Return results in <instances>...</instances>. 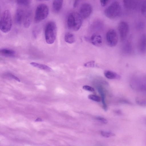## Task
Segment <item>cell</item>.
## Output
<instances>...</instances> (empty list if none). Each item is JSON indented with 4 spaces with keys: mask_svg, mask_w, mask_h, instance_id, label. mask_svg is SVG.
<instances>
[{
    "mask_svg": "<svg viewBox=\"0 0 146 146\" xmlns=\"http://www.w3.org/2000/svg\"><path fill=\"white\" fill-rule=\"evenodd\" d=\"M142 1L124 0L123 3L125 8L129 11H134L140 9Z\"/></svg>",
    "mask_w": 146,
    "mask_h": 146,
    "instance_id": "9",
    "label": "cell"
},
{
    "mask_svg": "<svg viewBox=\"0 0 146 146\" xmlns=\"http://www.w3.org/2000/svg\"><path fill=\"white\" fill-rule=\"evenodd\" d=\"M118 30L120 39L124 41L126 38L129 31V26L126 21L120 22L118 26Z\"/></svg>",
    "mask_w": 146,
    "mask_h": 146,
    "instance_id": "7",
    "label": "cell"
},
{
    "mask_svg": "<svg viewBox=\"0 0 146 146\" xmlns=\"http://www.w3.org/2000/svg\"><path fill=\"white\" fill-rule=\"evenodd\" d=\"M122 13L121 5L116 1H113L105 10L104 13L108 18L114 19L120 17Z\"/></svg>",
    "mask_w": 146,
    "mask_h": 146,
    "instance_id": "2",
    "label": "cell"
},
{
    "mask_svg": "<svg viewBox=\"0 0 146 146\" xmlns=\"http://www.w3.org/2000/svg\"><path fill=\"white\" fill-rule=\"evenodd\" d=\"M82 22V18L79 13L77 12L70 13L68 15L67 21V27L71 31H78L81 26Z\"/></svg>",
    "mask_w": 146,
    "mask_h": 146,
    "instance_id": "1",
    "label": "cell"
},
{
    "mask_svg": "<svg viewBox=\"0 0 146 146\" xmlns=\"http://www.w3.org/2000/svg\"><path fill=\"white\" fill-rule=\"evenodd\" d=\"M96 119L101 122L104 123H108V121L107 119L104 118L100 116L96 117Z\"/></svg>",
    "mask_w": 146,
    "mask_h": 146,
    "instance_id": "30",
    "label": "cell"
},
{
    "mask_svg": "<svg viewBox=\"0 0 146 146\" xmlns=\"http://www.w3.org/2000/svg\"><path fill=\"white\" fill-rule=\"evenodd\" d=\"M104 75L107 78L110 79H119L120 76L116 73L110 70H106L104 72Z\"/></svg>",
    "mask_w": 146,
    "mask_h": 146,
    "instance_id": "20",
    "label": "cell"
},
{
    "mask_svg": "<svg viewBox=\"0 0 146 146\" xmlns=\"http://www.w3.org/2000/svg\"><path fill=\"white\" fill-rule=\"evenodd\" d=\"M64 38L65 41L69 44L74 43L75 41V35L71 33H66L65 35Z\"/></svg>",
    "mask_w": 146,
    "mask_h": 146,
    "instance_id": "19",
    "label": "cell"
},
{
    "mask_svg": "<svg viewBox=\"0 0 146 146\" xmlns=\"http://www.w3.org/2000/svg\"><path fill=\"white\" fill-rule=\"evenodd\" d=\"M100 133L102 135L105 137H109L111 136H114L115 135V134L110 132H107L102 131Z\"/></svg>",
    "mask_w": 146,
    "mask_h": 146,
    "instance_id": "27",
    "label": "cell"
},
{
    "mask_svg": "<svg viewBox=\"0 0 146 146\" xmlns=\"http://www.w3.org/2000/svg\"><path fill=\"white\" fill-rule=\"evenodd\" d=\"M138 48L141 54L144 55L146 54V33H143L140 36L138 43Z\"/></svg>",
    "mask_w": 146,
    "mask_h": 146,
    "instance_id": "12",
    "label": "cell"
},
{
    "mask_svg": "<svg viewBox=\"0 0 146 146\" xmlns=\"http://www.w3.org/2000/svg\"><path fill=\"white\" fill-rule=\"evenodd\" d=\"M25 15L23 10L19 9L17 10L15 15V23L18 25L21 24L24 20Z\"/></svg>",
    "mask_w": 146,
    "mask_h": 146,
    "instance_id": "14",
    "label": "cell"
},
{
    "mask_svg": "<svg viewBox=\"0 0 146 146\" xmlns=\"http://www.w3.org/2000/svg\"><path fill=\"white\" fill-rule=\"evenodd\" d=\"M115 113L119 115H121L122 114L121 111L119 110H117L115 111Z\"/></svg>",
    "mask_w": 146,
    "mask_h": 146,
    "instance_id": "35",
    "label": "cell"
},
{
    "mask_svg": "<svg viewBox=\"0 0 146 146\" xmlns=\"http://www.w3.org/2000/svg\"><path fill=\"white\" fill-rule=\"evenodd\" d=\"M49 13L48 6L44 4H40L37 7L35 12L34 22L39 23L46 19Z\"/></svg>",
    "mask_w": 146,
    "mask_h": 146,
    "instance_id": "5",
    "label": "cell"
},
{
    "mask_svg": "<svg viewBox=\"0 0 146 146\" xmlns=\"http://www.w3.org/2000/svg\"><path fill=\"white\" fill-rule=\"evenodd\" d=\"M130 85L131 87L137 91L146 92V78L142 80L134 78L131 80Z\"/></svg>",
    "mask_w": 146,
    "mask_h": 146,
    "instance_id": "6",
    "label": "cell"
},
{
    "mask_svg": "<svg viewBox=\"0 0 146 146\" xmlns=\"http://www.w3.org/2000/svg\"><path fill=\"white\" fill-rule=\"evenodd\" d=\"M97 89L98 92L101 96L103 108L105 111H106L107 110V106L105 102V94L104 89L100 86H98Z\"/></svg>",
    "mask_w": 146,
    "mask_h": 146,
    "instance_id": "18",
    "label": "cell"
},
{
    "mask_svg": "<svg viewBox=\"0 0 146 146\" xmlns=\"http://www.w3.org/2000/svg\"><path fill=\"white\" fill-rule=\"evenodd\" d=\"M145 78H146V77H145Z\"/></svg>",
    "mask_w": 146,
    "mask_h": 146,
    "instance_id": "37",
    "label": "cell"
},
{
    "mask_svg": "<svg viewBox=\"0 0 146 146\" xmlns=\"http://www.w3.org/2000/svg\"><path fill=\"white\" fill-rule=\"evenodd\" d=\"M90 42L94 45L99 46L102 44V39L99 34L94 33L90 38Z\"/></svg>",
    "mask_w": 146,
    "mask_h": 146,
    "instance_id": "13",
    "label": "cell"
},
{
    "mask_svg": "<svg viewBox=\"0 0 146 146\" xmlns=\"http://www.w3.org/2000/svg\"><path fill=\"white\" fill-rule=\"evenodd\" d=\"M145 26V23L143 21L139 20L136 23L135 27L137 31H141L144 29Z\"/></svg>",
    "mask_w": 146,
    "mask_h": 146,
    "instance_id": "22",
    "label": "cell"
},
{
    "mask_svg": "<svg viewBox=\"0 0 146 146\" xmlns=\"http://www.w3.org/2000/svg\"><path fill=\"white\" fill-rule=\"evenodd\" d=\"M108 0H100V2L101 5L103 7L105 6L107 4Z\"/></svg>",
    "mask_w": 146,
    "mask_h": 146,
    "instance_id": "32",
    "label": "cell"
},
{
    "mask_svg": "<svg viewBox=\"0 0 146 146\" xmlns=\"http://www.w3.org/2000/svg\"><path fill=\"white\" fill-rule=\"evenodd\" d=\"M106 38L107 43L110 46H114L117 44L118 36L114 29H111L107 31L106 35Z\"/></svg>",
    "mask_w": 146,
    "mask_h": 146,
    "instance_id": "8",
    "label": "cell"
},
{
    "mask_svg": "<svg viewBox=\"0 0 146 146\" xmlns=\"http://www.w3.org/2000/svg\"><path fill=\"white\" fill-rule=\"evenodd\" d=\"M32 13L31 11H29L25 15L23 20V25L26 28H28L30 26L32 21Z\"/></svg>",
    "mask_w": 146,
    "mask_h": 146,
    "instance_id": "17",
    "label": "cell"
},
{
    "mask_svg": "<svg viewBox=\"0 0 146 146\" xmlns=\"http://www.w3.org/2000/svg\"><path fill=\"white\" fill-rule=\"evenodd\" d=\"M122 51L123 54L130 56L134 53V48L131 37L124 42L122 48Z\"/></svg>",
    "mask_w": 146,
    "mask_h": 146,
    "instance_id": "10",
    "label": "cell"
},
{
    "mask_svg": "<svg viewBox=\"0 0 146 146\" xmlns=\"http://www.w3.org/2000/svg\"><path fill=\"white\" fill-rule=\"evenodd\" d=\"M31 1V0H17L16 3L19 5L23 6H27L29 5Z\"/></svg>",
    "mask_w": 146,
    "mask_h": 146,
    "instance_id": "24",
    "label": "cell"
},
{
    "mask_svg": "<svg viewBox=\"0 0 146 146\" xmlns=\"http://www.w3.org/2000/svg\"><path fill=\"white\" fill-rule=\"evenodd\" d=\"M0 54L6 57H14L15 55V52L14 50L8 48H4L1 49Z\"/></svg>",
    "mask_w": 146,
    "mask_h": 146,
    "instance_id": "15",
    "label": "cell"
},
{
    "mask_svg": "<svg viewBox=\"0 0 146 146\" xmlns=\"http://www.w3.org/2000/svg\"><path fill=\"white\" fill-rule=\"evenodd\" d=\"M92 11V6L88 3L83 4L81 6L79 10V14L82 18L88 17Z\"/></svg>",
    "mask_w": 146,
    "mask_h": 146,
    "instance_id": "11",
    "label": "cell"
},
{
    "mask_svg": "<svg viewBox=\"0 0 146 146\" xmlns=\"http://www.w3.org/2000/svg\"><path fill=\"white\" fill-rule=\"evenodd\" d=\"M78 1H75L73 3V7L74 8L76 7L78 4Z\"/></svg>",
    "mask_w": 146,
    "mask_h": 146,
    "instance_id": "34",
    "label": "cell"
},
{
    "mask_svg": "<svg viewBox=\"0 0 146 146\" xmlns=\"http://www.w3.org/2000/svg\"><path fill=\"white\" fill-rule=\"evenodd\" d=\"M9 75L10 77H11L12 78L15 79V80H17L18 81L20 82V80L19 79V78L16 77V76H15L14 75H13L11 74H9Z\"/></svg>",
    "mask_w": 146,
    "mask_h": 146,
    "instance_id": "33",
    "label": "cell"
},
{
    "mask_svg": "<svg viewBox=\"0 0 146 146\" xmlns=\"http://www.w3.org/2000/svg\"><path fill=\"white\" fill-rule=\"evenodd\" d=\"M12 25L11 12L8 10H5L2 13L1 17L0 29L2 32L7 33L10 31Z\"/></svg>",
    "mask_w": 146,
    "mask_h": 146,
    "instance_id": "4",
    "label": "cell"
},
{
    "mask_svg": "<svg viewBox=\"0 0 146 146\" xmlns=\"http://www.w3.org/2000/svg\"><path fill=\"white\" fill-rule=\"evenodd\" d=\"M145 122H146V118L145 119Z\"/></svg>",
    "mask_w": 146,
    "mask_h": 146,
    "instance_id": "36",
    "label": "cell"
},
{
    "mask_svg": "<svg viewBox=\"0 0 146 146\" xmlns=\"http://www.w3.org/2000/svg\"><path fill=\"white\" fill-rule=\"evenodd\" d=\"M136 102L139 105L143 107H146V100L137 98Z\"/></svg>",
    "mask_w": 146,
    "mask_h": 146,
    "instance_id": "26",
    "label": "cell"
},
{
    "mask_svg": "<svg viewBox=\"0 0 146 146\" xmlns=\"http://www.w3.org/2000/svg\"><path fill=\"white\" fill-rule=\"evenodd\" d=\"M83 88L85 90L94 92L95 91L94 88L88 85H84L83 86Z\"/></svg>",
    "mask_w": 146,
    "mask_h": 146,
    "instance_id": "29",
    "label": "cell"
},
{
    "mask_svg": "<svg viewBox=\"0 0 146 146\" xmlns=\"http://www.w3.org/2000/svg\"><path fill=\"white\" fill-rule=\"evenodd\" d=\"M119 102L122 103L129 105H132V103L130 101L126 99H121L120 100Z\"/></svg>",
    "mask_w": 146,
    "mask_h": 146,
    "instance_id": "31",
    "label": "cell"
},
{
    "mask_svg": "<svg viewBox=\"0 0 146 146\" xmlns=\"http://www.w3.org/2000/svg\"><path fill=\"white\" fill-rule=\"evenodd\" d=\"M140 9L142 15L146 18V0L142 1Z\"/></svg>",
    "mask_w": 146,
    "mask_h": 146,
    "instance_id": "23",
    "label": "cell"
},
{
    "mask_svg": "<svg viewBox=\"0 0 146 146\" xmlns=\"http://www.w3.org/2000/svg\"><path fill=\"white\" fill-rule=\"evenodd\" d=\"M32 66L36 67L40 69H42L47 71H51L52 69L48 66L42 64H40L35 62H31L30 63Z\"/></svg>",
    "mask_w": 146,
    "mask_h": 146,
    "instance_id": "21",
    "label": "cell"
},
{
    "mask_svg": "<svg viewBox=\"0 0 146 146\" xmlns=\"http://www.w3.org/2000/svg\"><path fill=\"white\" fill-rule=\"evenodd\" d=\"M57 32L56 24L53 21H50L46 25L44 30L45 39L49 44H53L56 38Z\"/></svg>",
    "mask_w": 146,
    "mask_h": 146,
    "instance_id": "3",
    "label": "cell"
},
{
    "mask_svg": "<svg viewBox=\"0 0 146 146\" xmlns=\"http://www.w3.org/2000/svg\"><path fill=\"white\" fill-rule=\"evenodd\" d=\"M89 99L97 102H99L101 100V98L99 96L93 94H90L88 96Z\"/></svg>",
    "mask_w": 146,
    "mask_h": 146,
    "instance_id": "25",
    "label": "cell"
},
{
    "mask_svg": "<svg viewBox=\"0 0 146 146\" xmlns=\"http://www.w3.org/2000/svg\"><path fill=\"white\" fill-rule=\"evenodd\" d=\"M84 66L87 67H93L95 66V62L94 61H91L85 63Z\"/></svg>",
    "mask_w": 146,
    "mask_h": 146,
    "instance_id": "28",
    "label": "cell"
},
{
    "mask_svg": "<svg viewBox=\"0 0 146 146\" xmlns=\"http://www.w3.org/2000/svg\"><path fill=\"white\" fill-rule=\"evenodd\" d=\"M63 1L61 0H54L52 3L53 11L56 13H58L61 10L63 5Z\"/></svg>",
    "mask_w": 146,
    "mask_h": 146,
    "instance_id": "16",
    "label": "cell"
}]
</instances>
